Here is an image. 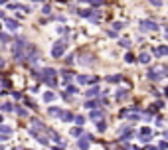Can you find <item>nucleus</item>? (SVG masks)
Returning a JSON list of instances; mask_svg holds the SVG:
<instances>
[{
	"label": "nucleus",
	"instance_id": "f257e3e1",
	"mask_svg": "<svg viewBox=\"0 0 168 150\" xmlns=\"http://www.w3.org/2000/svg\"><path fill=\"white\" fill-rule=\"evenodd\" d=\"M42 79L49 85V87H53L55 85V69H51V67H45L42 71Z\"/></svg>",
	"mask_w": 168,
	"mask_h": 150
},
{
	"label": "nucleus",
	"instance_id": "f03ea898",
	"mask_svg": "<svg viewBox=\"0 0 168 150\" xmlns=\"http://www.w3.org/2000/svg\"><path fill=\"white\" fill-rule=\"evenodd\" d=\"M65 47H67V39L55 41V45H53V49H51V55H53V57H61L63 51H65Z\"/></svg>",
	"mask_w": 168,
	"mask_h": 150
},
{
	"label": "nucleus",
	"instance_id": "7ed1b4c3",
	"mask_svg": "<svg viewBox=\"0 0 168 150\" xmlns=\"http://www.w3.org/2000/svg\"><path fill=\"white\" fill-rule=\"evenodd\" d=\"M140 30L152 32V30H158V24H156L154 20H140Z\"/></svg>",
	"mask_w": 168,
	"mask_h": 150
},
{
	"label": "nucleus",
	"instance_id": "20e7f679",
	"mask_svg": "<svg viewBox=\"0 0 168 150\" xmlns=\"http://www.w3.org/2000/svg\"><path fill=\"white\" fill-rule=\"evenodd\" d=\"M0 16H2V20H4V24H6V28H8V30H12V32H16V30H18V22H16V20L8 18V16H4V14H0Z\"/></svg>",
	"mask_w": 168,
	"mask_h": 150
},
{
	"label": "nucleus",
	"instance_id": "39448f33",
	"mask_svg": "<svg viewBox=\"0 0 168 150\" xmlns=\"http://www.w3.org/2000/svg\"><path fill=\"white\" fill-rule=\"evenodd\" d=\"M89 144H91V136H89V134H85L83 138H81V140L77 142L79 150H87V148H89Z\"/></svg>",
	"mask_w": 168,
	"mask_h": 150
},
{
	"label": "nucleus",
	"instance_id": "423d86ee",
	"mask_svg": "<svg viewBox=\"0 0 168 150\" xmlns=\"http://www.w3.org/2000/svg\"><path fill=\"white\" fill-rule=\"evenodd\" d=\"M0 130H2V136H0V138H2V140H8V136H10L12 128H10L8 124H2V126H0Z\"/></svg>",
	"mask_w": 168,
	"mask_h": 150
},
{
	"label": "nucleus",
	"instance_id": "0eeeda50",
	"mask_svg": "<svg viewBox=\"0 0 168 150\" xmlns=\"http://www.w3.org/2000/svg\"><path fill=\"white\" fill-rule=\"evenodd\" d=\"M154 53H156L158 57H164V55H168V45H158V47L154 49Z\"/></svg>",
	"mask_w": 168,
	"mask_h": 150
},
{
	"label": "nucleus",
	"instance_id": "6e6552de",
	"mask_svg": "<svg viewBox=\"0 0 168 150\" xmlns=\"http://www.w3.org/2000/svg\"><path fill=\"white\" fill-rule=\"evenodd\" d=\"M89 116H91V120H103V111H99V109H93Z\"/></svg>",
	"mask_w": 168,
	"mask_h": 150
},
{
	"label": "nucleus",
	"instance_id": "1a4fd4ad",
	"mask_svg": "<svg viewBox=\"0 0 168 150\" xmlns=\"http://www.w3.org/2000/svg\"><path fill=\"white\" fill-rule=\"evenodd\" d=\"M140 140L148 142L150 140V128H140Z\"/></svg>",
	"mask_w": 168,
	"mask_h": 150
},
{
	"label": "nucleus",
	"instance_id": "9d476101",
	"mask_svg": "<svg viewBox=\"0 0 168 150\" xmlns=\"http://www.w3.org/2000/svg\"><path fill=\"white\" fill-rule=\"evenodd\" d=\"M160 77H162V75H160V71H156V69H150V71H148V79H150V81H156V79H160Z\"/></svg>",
	"mask_w": 168,
	"mask_h": 150
},
{
	"label": "nucleus",
	"instance_id": "9b49d317",
	"mask_svg": "<svg viewBox=\"0 0 168 150\" xmlns=\"http://www.w3.org/2000/svg\"><path fill=\"white\" fill-rule=\"evenodd\" d=\"M85 107L93 111V109H97V107H101V101H97V99H95V101H87V103H85Z\"/></svg>",
	"mask_w": 168,
	"mask_h": 150
},
{
	"label": "nucleus",
	"instance_id": "f8f14e48",
	"mask_svg": "<svg viewBox=\"0 0 168 150\" xmlns=\"http://www.w3.org/2000/svg\"><path fill=\"white\" fill-rule=\"evenodd\" d=\"M99 91H101L99 87H91V89L87 91V97H97V95H99Z\"/></svg>",
	"mask_w": 168,
	"mask_h": 150
},
{
	"label": "nucleus",
	"instance_id": "ddd939ff",
	"mask_svg": "<svg viewBox=\"0 0 168 150\" xmlns=\"http://www.w3.org/2000/svg\"><path fill=\"white\" fill-rule=\"evenodd\" d=\"M12 8H14V10H22V12H30V8L24 6V4H12Z\"/></svg>",
	"mask_w": 168,
	"mask_h": 150
},
{
	"label": "nucleus",
	"instance_id": "4468645a",
	"mask_svg": "<svg viewBox=\"0 0 168 150\" xmlns=\"http://www.w3.org/2000/svg\"><path fill=\"white\" fill-rule=\"evenodd\" d=\"M121 79H123L121 75H109V77H107V81H109V83H119Z\"/></svg>",
	"mask_w": 168,
	"mask_h": 150
},
{
	"label": "nucleus",
	"instance_id": "2eb2a0df",
	"mask_svg": "<svg viewBox=\"0 0 168 150\" xmlns=\"http://www.w3.org/2000/svg\"><path fill=\"white\" fill-rule=\"evenodd\" d=\"M61 120H65V122H69V120H73V114L71 113H61Z\"/></svg>",
	"mask_w": 168,
	"mask_h": 150
},
{
	"label": "nucleus",
	"instance_id": "dca6fc26",
	"mask_svg": "<svg viewBox=\"0 0 168 150\" xmlns=\"http://www.w3.org/2000/svg\"><path fill=\"white\" fill-rule=\"evenodd\" d=\"M138 61H140V63H148V61H150V55H148V53H140Z\"/></svg>",
	"mask_w": 168,
	"mask_h": 150
},
{
	"label": "nucleus",
	"instance_id": "f3484780",
	"mask_svg": "<svg viewBox=\"0 0 168 150\" xmlns=\"http://www.w3.org/2000/svg\"><path fill=\"white\" fill-rule=\"evenodd\" d=\"M47 113H49L51 116H57V114H61V113H63V111H59L57 107H49V111H47Z\"/></svg>",
	"mask_w": 168,
	"mask_h": 150
},
{
	"label": "nucleus",
	"instance_id": "a211bd4d",
	"mask_svg": "<svg viewBox=\"0 0 168 150\" xmlns=\"http://www.w3.org/2000/svg\"><path fill=\"white\" fill-rule=\"evenodd\" d=\"M53 99H55V95H53V93H49V91L43 95V101H45V103H47V101H53Z\"/></svg>",
	"mask_w": 168,
	"mask_h": 150
},
{
	"label": "nucleus",
	"instance_id": "6ab92c4d",
	"mask_svg": "<svg viewBox=\"0 0 168 150\" xmlns=\"http://www.w3.org/2000/svg\"><path fill=\"white\" fill-rule=\"evenodd\" d=\"M126 97H128V93H126V91H121V93L117 95V101H125Z\"/></svg>",
	"mask_w": 168,
	"mask_h": 150
},
{
	"label": "nucleus",
	"instance_id": "aec40b11",
	"mask_svg": "<svg viewBox=\"0 0 168 150\" xmlns=\"http://www.w3.org/2000/svg\"><path fill=\"white\" fill-rule=\"evenodd\" d=\"M36 138H38L42 144H47V138H45V134H42V132H40V134H36Z\"/></svg>",
	"mask_w": 168,
	"mask_h": 150
},
{
	"label": "nucleus",
	"instance_id": "412c9836",
	"mask_svg": "<svg viewBox=\"0 0 168 150\" xmlns=\"http://www.w3.org/2000/svg\"><path fill=\"white\" fill-rule=\"evenodd\" d=\"M105 128H107V124H105V120H99V124H97V130H99V132H103Z\"/></svg>",
	"mask_w": 168,
	"mask_h": 150
},
{
	"label": "nucleus",
	"instance_id": "4be33fe9",
	"mask_svg": "<svg viewBox=\"0 0 168 150\" xmlns=\"http://www.w3.org/2000/svg\"><path fill=\"white\" fill-rule=\"evenodd\" d=\"M113 28L119 32V30H123V28H125V24H123V22H115V24H113Z\"/></svg>",
	"mask_w": 168,
	"mask_h": 150
},
{
	"label": "nucleus",
	"instance_id": "5701e85b",
	"mask_svg": "<svg viewBox=\"0 0 168 150\" xmlns=\"http://www.w3.org/2000/svg\"><path fill=\"white\" fill-rule=\"evenodd\" d=\"M89 20H91V22H99V14H93V12H91V14H89Z\"/></svg>",
	"mask_w": 168,
	"mask_h": 150
},
{
	"label": "nucleus",
	"instance_id": "b1692460",
	"mask_svg": "<svg viewBox=\"0 0 168 150\" xmlns=\"http://www.w3.org/2000/svg\"><path fill=\"white\" fill-rule=\"evenodd\" d=\"M75 93H77V89H75L73 85H69V87H67V95H75Z\"/></svg>",
	"mask_w": 168,
	"mask_h": 150
},
{
	"label": "nucleus",
	"instance_id": "393cba45",
	"mask_svg": "<svg viewBox=\"0 0 168 150\" xmlns=\"http://www.w3.org/2000/svg\"><path fill=\"white\" fill-rule=\"evenodd\" d=\"M75 122H77V124L81 126V124L85 122V116H81V114H79V116H75Z\"/></svg>",
	"mask_w": 168,
	"mask_h": 150
},
{
	"label": "nucleus",
	"instance_id": "a878e982",
	"mask_svg": "<svg viewBox=\"0 0 168 150\" xmlns=\"http://www.w3.org/2000/svg\"><path fill=\"white\" fill-rule=\"evenodd\" d=\"M16 113H18L20 116H26V109H22V107H16Z\"/></svg>",
	"mask_w": 168,
	"mask_h": 150
},
{
	"label": "nucleus",
	"instance_id": "bb28decb",
	"mask_svg": "<svg viewBox=\"0 0 168 150\" xmlns=\"http://www.w3.org/2000/svg\"><path fill=\"white\" fill-rule=\"evenodd\" d=\"M71 134H73V136H79V134H81V128H77V126L71 128Z\"/></svg>",
	"mask_w": 168,
	"mask_h": 150
},
{
	"label": "nucleus",
	"instance_id": "cd10ccee",
	"mask_svg": "<svg viewBox=\"0 0 168 150\" xmlns=\"http://www.w3.org/2000/svg\"><path fill=\"white\" fill-rule=\"evenodd\" d=\"M10 109H12V105H10V103H4V105H2V111H4V113H8Z\"/></svg>",
	"mask_w": 168,
	"mask_h": 150
},
{
	"label": "nucleus",
	"instance_id": "c85d7f7f",
	"mask_svg": "<svg viewBox=\"0 0 168 150\" xmlns=\"http://www.w3.org/2000/svg\"><path fill=\"white\" fill-rule=\"evenodd\" d=\"M121 45H123V47H126V49H128V47H130V41H128V39H121Z\"/></svg>",
	"mask_w": 168,
	"mask_h": 150
},
{
	"label": "nucleus",
	"instance_id": "c756f323",
	"mask_svg": "<svg viewBox=\"0 0 168 150\" xmlns=\"http://www.w3.org/2000/svg\"><path fill=\"white\" fill-rule=\"evenodd\" d=\"M71 81V73H63V83H69Z\"/></svg>",
	"mask_w": 168,
	"mask_h": 150
},
{
	"label": "nucleus",
	"instance_id": "7c9ffc66",
	"mask_svg": "<svg viewBox=\"0 0 168 150\" xmlns=\"http://www.w3.org/2000/svg\"><path fill=\"white\" fill-rule=\"evenodd\" d=\"M89 4H93V6H101L103 0H89Z\"/></svg>",
	"mask_w": 168,
	"mask_h": 150
},
{
	"label": "nucleus",
	"instance_id": "2f4dec72",
	"mask_svg": "<svg viewBox=\"0 0 168 150\" xmlns=\"http://www.w3.org/2000/svg\"><path fill=\"white\" fill-rule=\"evenodd\" d=\"M65 63L71 65V63H73V55H67V57H65Z\"/></svg>",
	"mask_w": 168,
	"mask_h": 150
},
{
	"label": "nucleus",
	"instance_id": "473e14b6",
	"mask_svg": "<svg viewBox=\"0 0 168 150\" xmlns=\"http://www.w3.org/2000/svg\"><path fill=\"white\" fill-rule=\"evenodd\" d=\"M168 148V142H160L158 144V150H166Z\"/></svg>",
	"mask_w": 168,
	"mask_h": 150
},
{
	"label": "nucleus",
	"instance_id": "72a5a7b5",
	"mask_svg": "<svg viewBox=\"0 0 168 150\" xmlns=\"http://www.w3.org/2000/svg\"><path fill=\"white\" fill-rule=\"evenodd\" d=\"M125 59H126V61H128V63H130V61H134V57H132V53H126V55H125Z\"/></svg>",
	"mask_w": 168,
	"mask_h": 150
},
{
	"label": "nucleus",
	"instance_id": "f704fd0d",
	"mask_svg": "<svg viewBox=\"0 0 168 150\" xmlns=\"http://www.w3.org/2000/svg\"><path fill=\"white\" fill-rule=\"evenodd\" d=\"M0 38H2V41H4V43L8 41V34H6V32H2V36H0Z\"/></svg>",
	"mask_w": 168,
	"mask_h": 150
},
{
	"label": "nucleus",
	"instance_id": "c9c22d12",
	"mask_svg": "<svg viewBox=\"0 0 168 150\" xmlns=\"http://www.w3.org/2000/svg\"><path fill=\"white\" fill-rule=\"evenodd\" d=\"M150 4H154V6H160V4H162V0H150Z\"/></svg>",
	"mask_w": 168,
	"mask_h": 150
},
{
	"label": "nucleus",
	"instance_id": "e433bc0d",
	"mask_svg": "<svg viewBox=\"0 0 168 150\" xmlns=\"http://www.w3.org/2000/svg\"><path fill=\"white\" fill-rule=\"evenodd\" d=\"M42 12H43V14H49V12H51V8H49V6H43Z\"/></svg>",
	"mask_w": 168,
	"mask_h": 150
},
{
	"label": "nucleus",
	"instance_id": "4c0bfd02",
	"mask_svg": "<svg viewBox=\"0 0 168 150\" xmlns=\"http://www.w3.org/2000/svg\"><path fill=\"white\" fill-rule=\"evenodd\" d=\"M107 34H109V36H111V38H115V36H117V30H109Z\"/></svg>",
	"mask_w": 168,
	"mask_h": 150
},
{
	"label": "nucleus",
	"instance_id": "58836bf2",
	"mask_svg": "<svg viewBox=\"0 0 168 150\" xmlns=\"http://www.w3.org/2000/svg\"><path fill=\"white\" fill-rule=\"evenodd\" d=\"M125 150H138V148H134V146H125Z\"/></svg>",
	"mask_w": 168,
	"mask_h": 150
},
{
	"label": "nucleus",
	"instance_id": "ea45409f",
	"mask_svg": "<svg viewBox=\"0 0 168 150\" xmlns=\"http://www.w3.org/2000/svg\"><path fill=\"white\" fill-rule=\"evenodd\" d=\"M162 136H164V138L168 140V130H164V132H162Z\"/></svg>",
	"mask_w": 168,
	"mask_h": 150
},
{
	"label": "nucleus",
	"instance_id": "a19ab883",
	"mask_svg": "<svg viewBox=\"0 0 168 150\" xmlns=\"http://www.w3.org/2000/svg\"><path fill=\"white\" fill-rule=\"evenodd\" d=\"M146 150H158V148H154V146H148V148H146Z\"/></svg>",
	"mask_w": 168,
	"mask_h": 150
},
{
	"label": "nucleus",
	"instance_id": "79ce46f5",
	"mask_svg": "<svg viewBox=\"0 0 168 150\" xmlns=\"http://www.w3.org/2000/svg\"><path fill=\"white\" fill-rule=\"evenodd\" d=\"M53 150H63V148H61V146H55V148H53Z\"/></svg>",
	"mask_w": 168,
	"mask_h": 150
},
{
	"label": "nucleus",
	"instance_id": "37998d69",
	"mask_svg": "<svg viewBox=\"0 0 168 150\" xmlns=\"http://www.w3.org/2000/svg\"><path fill=\"white\" fill-rule=\"evenodd\" d=\"M32 2H42V0H32Z\"/></svg>",
	"mask_w": 168,
	"mask_h": 150
},
{
	"label": "nucleus",
	"instance_id": "c03bdc74",
	"mask_svg": "<svg viewBox=\"0 0 168 150\" xmlns=\"http://www.w3.org/2000/svg\"><path fill=\"white\" fill-rule=\"evenodd\" d=\"M79 2H89V0H79Z\"/></svg>",
	"mask_w": 168,
	"mask_h": 150
}]
</instances>
